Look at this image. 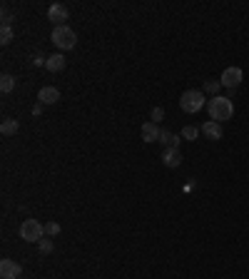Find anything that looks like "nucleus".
Returning <instances> with one entry per match:
<instances>
[{
	"label": "nucleus",
	"mask_w": 249,
	"mask_h": 279,
	"mask_svg": "<svg viewBox=\"0 0 249 279\" xmlns=\"http://www.w3.org/2000/svg\"><path fill=\"white\" fill-rule=\"evenodd\" d=\"M207 110H209V117L214 120V122H224V120H232V115H234V105H232V100L229 97H212V100H207Z\"/></svg>",
	"instance_id": "1"
},
{
	"label": "nucleus",
	"mask_w": 249,
	"mask_h": 279,
	"mask_svg": "<svg viewBox=\"0 0 249 279\" xmlns=\"http://www.w3.org/2000/svg\"><path fill=\"white\" fill-rule=\"evenodd\" d=\"M50 40L60 50H73L75 43H78V35H75V30L70 25H58V28H53V38Z\"/></svg>",
	"instance_id": "2"
},
{
	"label": "nucleus",
	"mask_w": 249,
	"mask_h": 279,
	"mask_svg": "<svg viewBox=\"0 0 249 279\" xmlns=\"http://www.w3.org/2000/svg\"><path fill=\"white\" fill-rule=\"evenodd\" d=\"M204 105H207V100H204V93H202V90H187V93H182V97H179V107H182L184 112H189V115L199 112Z\"/></svg>",
	"instance_id": "3"
},
{
	"label": "nucleus",
	"mask_w": 249,
	"mask_h": 279,
	"mask_svg": "<svg viewBox=\"0 0 249 279\" xmlns=\"http://www.w3.org/2000/svg\"><path fill=\"white\" fill-rule=\"evenodd\" d=\"M20 237H23L25 242H40V239L45 237V224L38 222V219H25V222L20 224Z\"/></svg>",
	"instance_id": "4"
},
{
	"label": "nucleus",
	"mask_w": 249,
	"mask_h": 279,
	"mask_svg": "<svg viewBox=\"0 0 249 279\" xmlns=\"http://www.w3.org/2000/svg\"><path fill=\"white\" fill-rule=\"evenodd\" d=\"M244 80V73H242V68H227L224 73H222V78H219V83H222V88H227V90H234V88H239V83Z\"/></svg>",
	"instance_id": "5"
},
{
	"label": "nucleus",
	"mask_w": 249,
	"mask_h": 279,
	"mask_svg": "<svg viewBox=\"0 0 249 279\" xmlns=\"http://www.w3.org/2000/svg\"><path fill=\"white\" fill-rule=\"evenodd\" d=\"M23 267L15 259H0V277L3 279H20Z\"/></svg>",
	"instance_id": "6"
},
{
	"label": "nucleus",
	"mask_w": 249,
	"mask_h": 279,
	"mask_svg": "<svg viewBox=\"0 0 249 279\" xmlns=\"http://www.w3.org/2000/svg\"><path fill=\"white\" fill-rule=\"evenodd\" d=\"M68 5H63V3H53L50 8H48V18L53 20V25L58 28V25H65V20H68Z\"/></svg>",
	"instance_id": "7"
},
{
	"label": "nucleus",
	"mask_w": 249,
	"mask_h": 279,
	"mask_svg": "<svg viewBox=\"0 0 249 279\" xmlns=\"http://www.w3.org/2000/svg\"><path fill=\"white\" fill-rule=\"evenodd\" d=\"M38 100H40L43 105H55V102L60 100V90H58V88H53V85H45V88H40Z\"/></svg>",
	"instance_id": "8"
},
{
	"label": "nucleus",
	"mask_w": 249,
	"mask_h": 279,
	"mask_svg": "<svg viewBox=\"0 0 249 279\" xmlns=\"http://www.w3.org/2000/svg\"><path fill=\"white\" fill-rule=\"evenodd\" d=\"M160 132H162V130H160L152 120H150V122H145V125H142V130H140V135H142V140H145V142H160Z\"/></svg>",
	"instance_id": "9"
},
{
	"label": "nucleus",
	"mask_w": 249,
	"mask_h": 279,
	"mask_svg": "<svg viewBox=\"0 0 249 279\" xmlns=\"http://www.w3.org/2000/svg\"><path fill=\"white\" fill-rule=\"evenodd\" d=\"M45 68H48L50 73H60V70H65V55H60V53L50 55V58L45 60Z\"/></svg>",
	"instance_id": "10"
},
{
	"label": "nucleus",
	"mask_w": 249,
	"mask_h": 279,
	"mask_svg": "<svg viewBox=\"0 0 249 279\" xmlns=\"http://www.w3.org/2000/svg\"><path fill=\"white\" fill-rule=\"evenodd\" d=\"M202 135H207L209 140H222V127H219V122H214V120L204 122V125H202Z\"/></svg>",
	"instance_id": "11"
},
{
	"label": "nucleus",
	"mask_w": 249,
	"mask_h": 279,
	"mask_svg": "<svg viewBox=\"0 0 249 279\" xmlns=\"http://www.w3.org/2000/svg\"><path fill=\"white\" fill-rule=\"evenodd\" d=\"M162 160H165L167 167H179V165H182V155H179V150H174V147H172V150H165V152H162Z\"/></svg>",
	"instance_id": "12"
},
{
	"label": "nucleus",
	"mask_w": 249,
	"mask_h": 279,
	"mask_svg": "<svg viewBox=\"0 0 249 279\" xmlns=\"http://www.w3.org/2000/svg\"><path fill=\"white\" fill-rule=\"evenodd\" d=\"M160 142L165 145V150H172V147L177 150V145H179V137H177L174 132H169V130H162V132H160Z\"/></svg>",
	"instance_id": "13"
},
{
	"label": "nucleus",
	"mask_w": 249,
	"mask_h": 279,
	"mask_svg": "<svg viewBox=\"0 0 249 279\" xmlns=\"http://www.w3.org/2000/svg\"><path fill=\"white\" fill-rule=\"evenodd\" d=\"M13 90H15V78H13L10 73H3V75H0V93L8 95V93H13Z\"/></svg>",
	"instance_id": "14"
},
{
	"label": "nucleus",
	"mask_w": 249,
	"mask_h": 279,
	"mask_svg": "<svg viewBox=\"0 0 249 279\" xmlns=\"http://www.w3.org/2000/svg\"><path fill=\"white\" fill-rule=\"evenodd\" d=\"M18 127H20V122H18V120L5 117V120H3V125H0V132H3V135L8 137V135H15V132H18Z\"/></svg>",
	"instance_id": "15"
},
{
	"label": "nucleus",
	"mask_w": 249,
	"mask_h": 279,
	"mask_svg": "<svg viewBox=\"0 0 249 279\" xmlns=\"http://www.w3.org/2000/svg\"><path fill=\"white\" fill-rule=\"evenodd\" d=\"M199 132H202V127H197V125H187V127H182V137H184V140H197Z\"/></svg>",
	"instance_id": "16"
},
{
	"label": "nucleus",
	"mask_w": 249,
	"mask_h": 279,
	"mask_svg": "<svg viewBox=\"0 0 249 279\" xmlns=\"http://www.w3.org/2000/svg\"><path fill=\"white\" fill-rule=\"evenodd\" d=\"M10 40H13V28L10 25H3V28H0V43L10 45Z\"/></svg>",
	"instance_id": "17"
},
{
	"label": "nucleus",
	"mask_w": 249,
	"mask_h": 279,
	"mask_svg": "<svg viewBox=\"0 0 249 279\" xmlns=\"http://www.w3.org/2000/svg\"><path fill=\"white\" fill-rule=\"evenodd\" d=\"M219 88H222V83H219V80H204V93H212V95L217 97Z\"/></svg>",
	"instance_id": "18"
},
{
	"label": "nucleus",
	"mask_w": 249,
	"mask_h": 279,
	"mask_svg": "<svg viewBox=\"0 0 249 279\" xmlns=\"http://www.w3.org/2000/svg\"><path fill=\"white\" fill-rule=\"evenodd\" d=\"M45 234L48 237H58L60 234V224L58 222H45Z\"/></svg>",
	"instance_id": "19"
},
{
	"label": "nucleus",
	"mask_w": 249,
	"mask_h": 279,
	"mask_svg": "<svg viewBox=\"0 0 249 279\" xmlns=\"http://www.w3.org/2000/svg\"><path fill=\"white\" fill-rule=\"evenodd\" d=\"M38 249H40V254H50V252H53V242L43 237V239L38 242Z\"/></svg>",
	"instance_id": "20"
},
{
	"label": "nucleus",
	"mask_w": 249,
	"mask_h": 279,
	"mask_svg": "<svg viewBox=\"0 0 249 279\" xmlns=\"http://www.w3.org/2000/svg\"><path fill=\"white\" fill-rule=\"evenodd\" d=\"M160 120H165V107H152V122L157 125Z\"/></svg>",
	"instance_id": "21"
},
{
	"label": "nucleus",
	"mask_w": 249,
	"mask_h": 279,
	"mask_svg": "<svg viewBox=\"0 0 249 279\" xmlns=\"http://www.w3.org/2000/svg\"><path fill=\"white\" fill-rule=\"evenodd\" d=\"M13 20H15V18H13V13H10L5 5H3V25H10Z\"/></svg>",
	"instance_id": "22"
},
{
	"label": "nucleus",
	"mask_w": 249,
	"mask_h": 279,
	"mask_svg": "<svg viewBox=\"0 0 249 279\" xmlns=\"http://www.w3.org/2000/svg\"><path fill=\"white\" fill-rule=\"evenodd\" d=\"M45 60H48V58H43V55H35V58H33L35 65H45Z\"/></svg>",
	"instance_id": "23"
},
{
	"label": "nucleus",
	"mask_w": 249,
	"mask_h": 279,
	"mask_svg": "<svg viewBox=\"0 0 249 279\" xmlns=\"http://www.w3.org/2000/svg\"><path fill=\"white\" fill-rule=\"evenodd\" d=\"M43 107H45V105H43V102H38V105L33 107V115H40V112H43Z\"/></svg>",
	"instance_id": "24"
}]
</instances>
